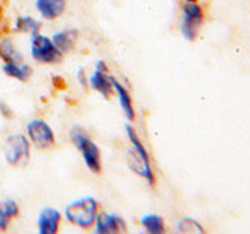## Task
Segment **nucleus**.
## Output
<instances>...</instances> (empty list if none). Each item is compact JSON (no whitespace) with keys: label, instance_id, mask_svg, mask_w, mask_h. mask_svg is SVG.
<instances>
[{"label":"nucleus","instance_id":"f257e3e1","mask_svg":"<svg viewBox=\"0 0 250 234\" xmlns=\"http://www.w3.org/2000/svg\"><path fill=\"white\" fill-rule=\"evenodd\" d=\"M99 211H100L99 200L88 195V197L77 198L72 203H69V205L64 208L62 215H64V218L70 225L77 226V228L92 230Z\"/></svg>","mask_w":250,"mask_h":234},{"label":"nucleus","instance_id":"f03ea898","mask_svg":"<svg viewBox=\"0 0 250 234\" xmlns=\"http://www.w3.org/2000/svg\"><path fill=\"white\" fill-rule=\"evenodd\" d=\"M70 142L75 145V148L80 152L84 166L88 167L91 174H102V153L99 145L88 136L82 127H74L69 133Z\"/></svg>","mask_w":250,"mask_h":234},{"label":"nucleus","instance_id":"7ed1b4c3","mask_svg":"<svg viewBox=\"0 0 250 234\" xmlns=\"http://www.w3.org/2000/svg\"><path fill=\"white\" fill-rule=\"evenodd\" d=\"M182 20H180V31L188 41H195L199 36L202 25L205 23V8L199 0H182L180 3Z\"/></svg>","mask_w":250,"mask_h":234},{"label":"nucleus","instance_id":"20e7f679","mask_svg":"<svg viewBox=\"0 0 250 234\" xmlns=\"http://www.w3.org/2000/svg\"><path fill=\"white\" fill-rule=\"evenodd\" d=\"M31 144L25 133H13L5 137L3 142V158L11 167L25 166L30 161Z\"/></svg>","mask_w":250,"mask_h":234},{"label":"nucleus","instance_id":"39448f33","mask_svg":"<svg viewBox=\"0 0 250 234\" xmlns=\"http://www.w3.org/2000/svg\"><path fill=\"white\" fill-rule=\"evenodd\" d=\"M30 55L33 61L39 64H57L62 61V55L57 47H55L50 36L38 33L30 39Z\"/></svg>","mask_w":250,"mask_h":234},{"label":"nucleus","instance_id":"423d86ee","mask_svg":"<svg viewBox=\"0 0 250 234\" xmlns=\"http://www.w3.org/2000/svg\"><path fill=\"white\" fill-rule=\"evenodd\" d=\"M25 135L30 140L31 147L38 150H50L57 144L55 131L41 117H35L27 122L25 125Z\"/></svg>","mask_w":250,"mask_h":234},{"label":"nucleus","instance_id":"0eeeda50","mask_svg":"<svg viewBox=\"0 0 250 234\" xmlns=\"http://www.w3.org/2000/svg\"><path fill=\"white\" fill-rule=\"evenodd\" d=\"M125 131H127V137H128V142H130V147L131 150L135 152L138 155V158L143 161L144 167H146V183L148 186H155L156 184V176H155V172L152 169V164H150V156H148V152L146 145L143 144V140H141V137L138 136L136 130L131 127V125L128 123L127 127H125Z\"/></svg>","mask_w":250,"mask_h":234},{"label":"nucleus","instance_id":"6e6552de","mask_svg":"<svg viewBox=\"0 0 250 234\" xmlns=\"http://www.w3.org/2000/svg\"><path fill=\"white\" fill-rule=\"evenodd\" d=\"M94 233L97 234H116V233H125L127 231V223L124 217L114 213H105L99 211L96 223L92 226Z\"/></svg>","mask_w":250,"mask_h":234},{"label":"nucleus","instance_id":"1a4fd4ad","mask_svg":"<svg viewBox=\"0 0 250 234\" xmlns=\"http://www.w3.org/2000/svg\"><path fill=\"white\" fill-rule=\"evenodd\" d=\"M62 214L52 206H44L38 214V233L39 234H57L60 231Z\"/></svg>","mask_w":250,"mask_h":234},{"label":"nucleus","instance_id":"9d476101","mask_svg":"<svg viewBox=\"0 0 250 234\" xmlns=\"http://www.w3.org/2000/svg\"><path fill=\"white\" fill-rule=\"evenodd\" d=\"M35 8L42 20L52 22L64 14L67 0H35Z\"/></svg>","mask_w":250,"mask_h":234},{"label":"nucleus","instance_id":"9b49d317","mask_svg":"<svg viewBox=\"0 0 250 234\" xmlns=\"http://www.w3.org/2000/svg\"><path fill=\"white\" fill-rule=\"evenodd\" d=\"M111 83H113L114 94L117 96V101H119V106L122 109L125 119H127L128 122H135L136 113H135V106H133V98H131L130 91L125 88V86L117 80L114 75H111Z\"/></svg>","mask_w":250,"mask_h":234},{"label":"nucleus","instance_id":"f8f14e48","mask_svg":"<svg viewBox=\"0 0 250 234\" xmlns=\"http://www.w3.org/2000/svg\"><path fill=\"white\" fill-rule=\"evenodd\" d=\"M50 38H52L55 47H57L62 55H66L75 49L77 41H78V30L77 28H62V30L55 31Z\"/></svg>","mask_w":250,"mask_h":234},{"label":"nucleus","instance_id":"ddd939ff","mask_svg":"<svg viewBox=\"0 0 250 234\" xmlns=\"http://www.w3.org/2000/svg\"><path fill=\"white\" fill-rule=\"evenodd\" d=\"M88 86L92 91L99 92L104 98H108L114 92L111 83V74L100 72V70L96 69L92 70L91 75H88Z\"/></svg>","mask_w":250,"mask_h":234},{"label":"nucleus","instance_id":"4468645a","mask_svg":"<svg viewBox=\"0 0 250 234\" xmlns=\"http://www.w3.org/2000/svg\"><path fill=\"white\" fill-rule=\"evenodd\" d=\"M2 70L6 77L13 78V80H18L21 83H27L31 75H33V69L30 64H27L25 61L21 62H3Z\"/></svg>","mask_w":250,"mask_h":234},{"label":"nucleus","instance_id":"2eb2a0df","mask_svg":"<svg viewBox=\"0 0 250 234\" xmlns=\"http://www.w3.org/2000/svg\"><path fill=\"white\" fill-rule=\"evenodd\" d=\"M41 30L42 22L33 18V16H19L13 22V31H16V33H27L30 36H35L41 33Z\"/></svg>","mask_w":250,"mask_h":234},{"label":"nucleus","instance_id":"dca6fc26","mask_svg":"<svg viewBox=\"0 0 250 234\" xmlns=\"http://www.w3.org/2000/svg\"><path fill=\"white\" fill-rule=\"evenodd\" d=\"M0 59L3 62H21L23 61V55L16 49L11 38H2L0 39Z\"/></svg>","mask_w":250,"mask_h":234},{"label":"nucleus","instance_id":"f3484780","mask_svg":"<svg viewBox=\"0 0 250 234\" xmlns=\"http://www.w3.org/2000/svg\"><path fill=\"white\" fill-rule=\"evenodd\" d=\"M141 226H143L146 233H150V234H163L166 231L164 218L158 214H146L141 218Z\"/></svg>","mask_w":250,"mask_h":234},{"label":"nucleus","instance_id":"a211bd4d","mask_svg":"<svg viewBox=\"0 0 250 234\" xmlns=\"http://www.w3.org/2000/svg\"><path fill=\"white\" fill-rule=\"evenodd\" d=\"M177 230L180 233H205L203 226L194 218H182L177 225Z\"/></svg>","mask_w":250,"mask_h":234},{"label":"nucleus","instance_id":"6ab92c4d","mask_svg":"<svg viewBox=\"0 0 250 234\" xmlns=\"http://www.w3.org/2000/svg\"><path fill=\"white\" fill-rule=\"evenodd\" d=\"M0 206H2L3 209V213L11 218H16V217H19L21 214V206H19V203L13 200V198H5L3 201H0Z\"/></svg>","mask_w":250,"mask_h":234},{"label":"nucleus","instance_id":"aec40b11","mask_svg":"<svg viewBox=\"0 0 250 234\" xmlns=\"http://www.w3.org/2000/svg\"><path fill=\"white\" fill-rule=\"evenodd\" d=\"M10 222H11V218L3 213L2 206H0V233H3V231L8 230V226H10Z\"/></svg>","mask_w":250,"mask_h":234},{"label":"nucleus","instance_id":"412c9836","mask_svg":"<svg viewBox=\"0 0 250 234\" xmlns=\"http://www.w3.org/2000/svg\"><path fill=\"white\" fill-rule=\"evenodd\" d=\"M77 80L78 83H80V86L83 89H88L89 86H88V75L84 74V69H78V72H77Z\"/></svg>","mask_w":250,"mask_h":234},{"label":"nucleus","instance_id":"4be33fe9","mask_svg":"<svg viewBox=\"0 0 250 234\" xmlns=\"http://www.w3.org/2000/svg\"><path fill=\"white\" fill-rule=\"evenodd\" d=\"M0 114H2L3 117H11L13 116L10 105L5 103V101H0Z\"/></svg>","mask_w":250,"mask_h":234},{"label":"nucleus","instance_id":"5701e85b","mask_svg":"<svg viewBox=\"0 0 250 234\" xmlns=\"http://www.w3.org/2000/svg\"><path fill=\"white\" fill-rule=\"evenodd\" d=\"M96 70H100V72H105V74H109V66L106 64V62L104 59H97L96 61V67H94Z\"/></svg>","mask_w":250,"mask_h":234}]
</instances>
